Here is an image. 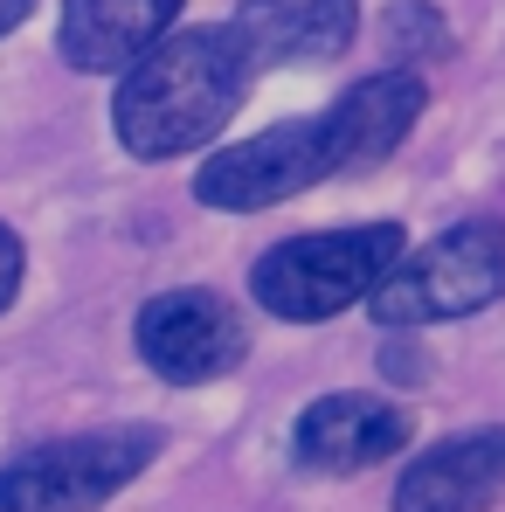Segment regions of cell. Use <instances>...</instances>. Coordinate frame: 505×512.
Here are the masks:
<instances>
[{
	"instance_id": "obj_1",
	"label": "cell",
	"mask_w": 505,
	"mask_h": 512,
	"mask_svg": "<svg viewBox=\"0 0 505 512\" xmlns=\"http://www.w3.org/2000/svg\"><path fill=\"white\" fill-rule=\"evenodd\" d=\"M256 70L229 28H173L111 90V132L132 160L160 167L194 146H215L243 111Z\"/></svg>"
},
{
	"instance_id": "obj_2",
	"label": "cell",
	"mask_w": 505,
	"mask_h": 512,
	"mask_svg": "<svg viewBox=\"0 0 505 512\" xmlns=\"http://www.w3.org/2000/svg\"><path fill=\"white\" fill-rule=\"evenodd\" d=\"M409 236L402 222H353V229H312L291 243H270L250 263V298L284 326H319L374 298V284L402 263Z\"/></svg>"
},
{
	"instance_id": "obj_3",
	"label": "cell",
	"mask_w": 505,
	"mask_h": 512,
	"mask_svg": "<svg viewBox=\"0 0 505 512\" xmlns=\"http://www.w3.org/2000/svg\"><path fill=\"white\" fill-rule=\"evenodd\" d=\"M505 298V222L499 215H471L443 236H429L422 250H402V263L374 284L367 312L381 319V333H416L443 319H471Z\"/></svg>"
},
{
	"instance_id": "obj_4",
	"label": "cell",
	"mask_w": 505,
	"mask_h": 512,
	"mask_svg": "<svg viewBox=\"0 0 505 512\" xmlns=\"http://www.w3.org/2000/svg\"><path fill=\"white\" fill-rule=\"evenodd\" d=\"M160 450H167L160 423H111L35 443L0 464V512H97L132 478H146Z\"/></svg>"
},
{
	"instance_id": "obj_5",
	"label": "cell",
	"mask_w": 505,
	"mask_h": 512,
	"mask_svg": "<svg viewBox=\"0 0 505 512\" xmlns=\"http://www.w3.org/2000/svg\"><path fill=\"white\" fill-rule=\"evenodd\" d=\"M333 173H339L333 125H326V111H312V118H284V125L256 132L243 146H215L194 167V201L229 208V215H256V208H277V201H291Z\"/></svg>"
},
{
	"instance_id": "obj_6",
	"label": "cell",
	"mask_w": 505,
	"mask_h": 512,
	"mask_svg": "<svg viewBox=\"0 0 505 512\" xmlns=\"http://www.w3.org/2000/svg\"><path fill=\"white\" fill-rule=\"evenodd\" d=\"M132 346H139V360L160 381L201 388V381H222V374H236L250 360V326H243V312L222 291L180 284V291H160V298L139 305Z\"/></svg>"
},
{
	"instance_id": "obj_7",
	"label": "cell",
	"mask_w": 505,
	"mask_h": 512,
	"mask_svg": "<svg viewBox=\"0 0 505 512\" xmlns=\"http://www.w3.org/2000/svg\"><path fill=\"white\" fill-rule=\"evenodd\" d=\"M409 436H416V423H409L402 402L346 388V395H319V402L298 409V423H291V464L319 471V478H353V471H374V464L402 457Z\"/></svg>"
},
{
	"instance_id": "obj_8",
	"label": "cell",
	"mask_w": 505,
	"mask_h": 512,
	"mask_svg": "<svg viewBox=\"0 0 505 512\" xmlns=\"http://www.w3.org/2000/svg\"><path fill=\"white\" fill-rule=\"evenodd\" d=\"M229 35L243 42L256 77L291 63H333L360 35V0H243Z\"/></svg>"
},
{
	"instance_id": "obj_9",
	"label": "cell",
	"mask_w": 505,
	"mask_h": 512,
	"mask_svg": "<svg viewBox=\"0 0 505 512\" xmlns=\"http://www.w3.org/2000/svg\"><path fill=\"white\" fill-rule=\"evenodd\" d=\"M505 499V423L443 436L395 478V512H492Z\"/></svg>"
},
{
	"instance_id": "obj_10",
	"label": "cell",
	"mask_w": 505,
	"mask_h": 512,
	"mask_svg": "<svg viewBox=\"0 0 505 512\" xmlns=\"http://www.w3.org/2000/svg\"><path fill=\"white\" fill-rule=\"evenodd\" d=\"M187 0H63L56 21V49L70 70L84 77H111L132 70L153 42H167Z\"/></svg>"
},
{
	"instance_id": "obj_11",
	"label": "cell",
	"mask_w": 505,
	"mask_h": 512,
	"mask_svg": "<svg viewBox=\"0 0 505 512\" xmlns=\"http://www.w3.org/2000/svg\"><path fill=\"white\" fill-rule=\"evenodd\" d=\"M422 104H429V84H422L416 70H374V77H360L353 90H339L333 104H326L339 173L381 167V160L416 132Z\"/></svg>"
},
{
	"instance_id": "obj_12",
	"label": "cell",
	"mask_w": 505,
	"mask_h": 512,
	"mask_svg": "<svg viewBox=\"0 0 505 512\" xmlns=\"http://www.w3.org/2000/svg\"><path fill=\"white\" fill-rule=\"evenodd\" d=\"M381 42H388L395 70H409L422 56H450V21H443L429 0H395V7L381 14Z\"/></svg>"
},
{
	"instance_id": "obj_13",
	"label": "cell",
	"mask_w": 505,
	"mask_h": 512,
	"mask_svg": "<svg viewBox=\"0 0 505 512\" xmlns=\"http://www.w3.org/2000/svg\"><path fill=\"white\" fill-rule=\"evenodd\" d=\"M381 374H388V381H422V346L402 340V333H388V340H381Z\"/></svg>"
},
{
	"instance_id": "obj_14",
	"label": "cell",
	"mask_w": 505,
	"mask_h": 512,
	"mask_svg": "<svg viewBox=\"0 0 505 512\" xmlns=\"http://www.w3.org/2000/svg\"><path fill=\"white\" fill-rule=\"evenodd\" d=\"M21 270H28V250H21V236L0 222V312L14 305V291H21Z\"/></svg>"
},
{
	"instance_id": "obj_15",
	"label": "cell",
	"mask_w": 505,
	"mask_h": 512,
	"mask_svg": "<svg viewBox=\"0 0 505 512\" xmlns=\"http://www.w3.org/2000/svg\"><path fill=\"white\" fill-rule=\"evenodd\" d=\"M28 14H35V0H0V35H14Z\"/></svg>"
}]
</instances>
